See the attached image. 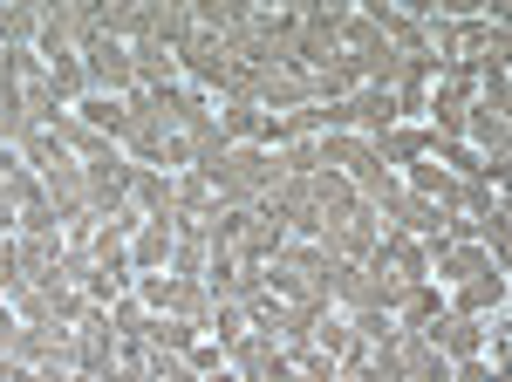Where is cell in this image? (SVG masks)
<instances>
[{
    "label": "cell",
    "instance_id": "7",
    "mask_svg": "<svg viewBox=\"0 0 512 382\" xmlns=\"http://www.w3.org/2000/svg\"><path fill=\"white\" fill-rule=\"evenodd\" d=\"M0 89H7L28 116L55 110V96H48V62H41L35 48H0Z\"/></svg>",
    "mask_w": 512,
    "mask_h": 382
},
{
    "label": "cell",
    "instance_id": "23",
    "mask_svg": "<svg viewBox=\"0 0 512 382\" xmlns=\"http://www.w3.org/2000/svg\"><path fill=\"white\" fill-rule=\"evenodd\" d=\"M506 348H512V321L506 314H485V362L506 369Z\"/></svg>",
    "mask_w": 512,
    "mask_h": 382
},
{
    "label": "cell",
    "instance_id": "13",
    "mask_svg": "<svg viewBox=\"0 0 512 382\" xmlns=\"http://www.w3.org/2000/svg\"><path fill=\"white\" fill-rule=\"evenodd\" d=\"M369 144H376V157H383V171H410L417 157L431 151V130H424V123H390V130L369 137Z\"/></svg>",
    "mask_w": 512,
    "mask_h": 382
},
{
    "label": "cell",
    "instance_id": "8",
    "mask_svg": "<svg viewBox=\"0 0 512 382\" xmlns=\"http://www.w3.org/2000/svg\"><path fill=\"white\" fill-rule=\"evenodd\" d=\"M28 205H41V178L14 151H0V232H14L28 219Z\"/></svg>",
    "mask_w": 512,
    "mask_h": 382
},
{
    "label": "cell",
    "instance_id": "4",
    "mask_svg": "<svg viewBox=\"0 0 512 382\" xmlns=\"http://www.w3.org/2000/svg\"><path fill=\"white\" fill-rule=\"evenodd\" d=\"M130 294L144 301V314H171V321H192V328H205V314H212L205 280H178V273H137Z\"/></svg>",
    "mask_w": 512,
    "mask_h": 382
},
{
    "label": "cell",
    "instance_id": "22",
    "mask_svg": "<svg viewBox=\"0 0 512 382\" xmlns=\"http://www.w3.org/2000/svg\"><path fill=\"white\" fill-rule=\"evenodd\" d=\"M198 342L192 321H171V314H151L144 321V348H164V355H185V348Z\"/></svg>",
    "mask_w": 512,
    "mask_h": 382
},
{
    "label": "cell",
    "instance_id": "20",
    "mask_svg": "<svg viewBox=\"0 0 512 382\" xmlns=\"http://www.w3.org/2000/svg\"><path fill=\"white\" fill-rule=\"evenodd\" d=\"M76 123H82V130H96L103 144H117V137H123V103H117V96H82Z\"/></svg>",
    "mask_w": 512,
    "mask_h": 382
},
{
    "label": "cell",
    "instance_id": "6",
    "mask_svg": "<svg viewBox=\"0 0 512 382\" xmlns=\"http://www.w3.org/2000/svg\"><path fill=\"white\" fill-rule=\"evenodd\" d=\"M82 82H89V96H130L137 89V62H130V41L117 35H96L82 48Z\"/></svg>",
    "mask_w": 512,
    "mask_h": 382
},
{
    "label": "cell",
    "instance_id": "21",
    "mask_svg": "<svg viewBox=\"0 0 512 382\" xmlns=\"http://www.w3.org/2000/svg\"><path fill=\"white\" fill-rule=\"evenodd\" d=\"M35 35H41V7L7 0V7H0V48H35Z\"/></svg>",
    "mask_w": 512,
    "mask_h": 382
},
{
    "label": "cell",
    "instance_id": "11",
    "mask_svg": "<svg viewBox=\"0 0 512 382\" xmlns=\"http://www.w3.org/2000/svg\"><path fill=\"white\" fill-rule=\"evenodd\" d=\"M431 348L444 355V362H472V355H485V321H472V314H444L431 328Z\"/></svg>",
    "mask_w": 512,
    "mask_h": 382
},
{
    "label": "cell",
    "instance_id": "19",
    "mask_svg": "<svg viewBox=\"0 0 512 382\" xmlns=\"http://www.w3.org/2000/svg\"><path fill=\"white\" fill-rule=\"evenodd\" d=\"M205 267H212V239H205V226H178V246H171V267L178 280H205Z\"/></svg>",
    "mask_w": 512,
    "mask_h": 382
},
{
    "label": "cell",
    "instance_id": "5",
    "mask_svg": "<svg viewBox=\"0 0 512 382\" xmlns=\"http://www.w3.org/2000/svg\"><path fill=\"white\" fill-rule=\"evenodd\" d=\"M130 178H137V164L110 144V151H96L89 164H82V191H89V212L96 219H117V212H130Z\"/></svg>",
    "mask_w": 512,
    "mask_h": 382
},
{
    "label": "cell",
    "instance_id": "16",
    "mask_svg": "<svg viewBox=\"0 0 512 382\" xmlns=\"http://www.w3.org/2000/svg\"><path fill=\"white\" fill-rule=\"evenodd\" d=\"M212 212H219L212 178H205V171H178V205H171V219H178V226H205Z\"/></svg>",
    "mask_w": 512,
    "mask_h": 382
},
{
    "label": "cell",
    "instance_id": "14",
    "mask_svg": "<svg viewBox=\"0 0 512 382\" xmlns=\"http://www.w3.org/2000/svg\"><path fill=\"white\" fill-rule=\"evenodd\" d=\"M171 205H178V178L137 164V178H130V212H137V219H171Z\"/></svg>",
    "mask_w": 512,
    "mask_h": 382
},
{
    "label": "cell",
    "instance_id": "12",
    "mask_svg": "<svg viewBox=\"0 0 512 382\" xmlns=\"http://www.w3.org/2000/svg\"><path fill=\"white\" fill-rule=\"evenodd\" d=\"M444 314H451V301H444V287H437V280L410 287V294H403V301L390 307V321H396V328H417V335H431Z\"/></svg>",
    "mask_w": 512,
    "mask_h": 382
},
{
    "label": "cell",
    "instance_id": "2",
    "mask_svg": "<svg viewBox=\"0 0 512 382\" xmlns=\"http://www.w3.org/2000/svg\"><path fill=\"white\" fill-rule=\"evenodd\" d=\"M362 267H369L376 294H383V314H390L410 287H424V280H431V246H424V239H410V232H383V246H376Z\"/></svg>",
    "mask_w": 512,
    "mask_h": 382
},
{
    "label": "cell",
    "instance_id": "10",
    "mask_svg": "<svg viewBox=\"0 0 512 382\" xmlns=\"http://www.w3.org/2000/svg\"><path fill=\"white\" fill-rule=\"evenodd\" d=\"M171 246H178V219H137V232H130V273H164L171 267Z\"/></svg>",
    "mask_w": 512,
    "mask_h": 382
},
{
    "label": "cell",
    "instance_id": "15",
    "mask_svg": "<svg viewBox=\"0 0 512 382\" xmlns=\"http://www.w3.org/2000/svg\"><path fill=\"white\" fill-rule=\"evenodd\" d=\"M41 198L55 205V219L69 226L76 212H89V191H82V164H55V171H41Z\"/></svg>",
    "mask_w": 512,
    "mask_h": 382
},
{
    "label": "cell",
    "instance_id": "17",
    "mask_svg": "<svg viewBox=\"0 0 512 382\" xmlns=\"http://www.w3.org/2000/svg\"><path fill=\"white\" fill-rule=\"evenodd\" d=\"M308 198H315V219L328 226V219H342V212H349L362 191H355L342 171H328V164H321V171H308Z\"/></svg>",
    "mask_w": 512,
    "mask_h": 382
},
{
    "label": "cell",
    "instance_id": "24",
    "mask_svg": "<svg viewBox=\"0 0 512 382\" xmlns=\"http://www.w3.org/2000/svg\"><path fill=\"white\" fill-rule=\"evenodd\" d=\"M21 287V260H14V232H0V301Z\"/></svg>",
    "mask_w": 512,
    "mask_h": 382
},
{
    "label": "cell",
    "instance_id": "1",
    "mask_svg": "<svg viewBox=\"0 0 512 382\" xmlns=\"http://www.w3.org/2000/svg\"><path fill=\"white\" fill-rule=\"evenodd\" d=\"M205 178H212V191H219L226 212H253V205L280 185V164H274L267 144H233L219 164H205Z\"/></svg>",
    "mask_w": 512,
    "mask_h": 382
},
{
    "label": "cell",
    "instance_id": "25",
    "mask_svg": "<svg viewBox=\"0 0 512 382\" xmlns=\"http://www.w3.org/2000/svg\"><path fill=\"white\" fill-rule=\"evenodd\" d=\"M198 382H239V376H233V369H212V376H198Z\"/></svg>",
    "mask_w": 512,
    "mask_h": 382
},
{
    "label": "cell",
    "instance_id": "18",
    "mask_svg": "<svg viewBox=\"0 0 512 382\" xmlns=\"http://www.w3.org/2000/svg\"><path fill=\"white\" fill-rule=\"evenodd\" d=\"M130 62H137V89H151V96L185 82V76H178V55L158 48V41H137V48H130Z\"/></svg>",
    "mask_w": 512,
    "mask_h": 382
},
{
    "label": "cell",
    "instance_id": "3",
    "mask_svg": "<svg viewBox=\"0 0 512 382\" xmlns=\"http://www.w3.org/2000/svg\"><path fill=\"white\" fill-rule=\"evenodd\" d=\"M383 232H390V226H383V212H376L369 198H355L342 219H328V226L315 232V246L328 253V260H349V267H362V260L383 246Z\"/></svg>",
    "mask_w": 512,
    "mask_h": 382
},
{
    "label": "cell",
    "instance_id": "9",
    "mask_svg": "<svg viewBox=\"0 0 512 382\" xmlns=\"http://www.w3.org/2000/svg\"><path fill=\"white\" fill-rule=\"evenodd\" d=\"M444 301H451V314H472V321H485V314H506V301H512V280H506V267L472 273V280H465V287H451Z\"/></svg>",
    "mask_w": 512,
    "mask_h": 382
}]
</instances>
